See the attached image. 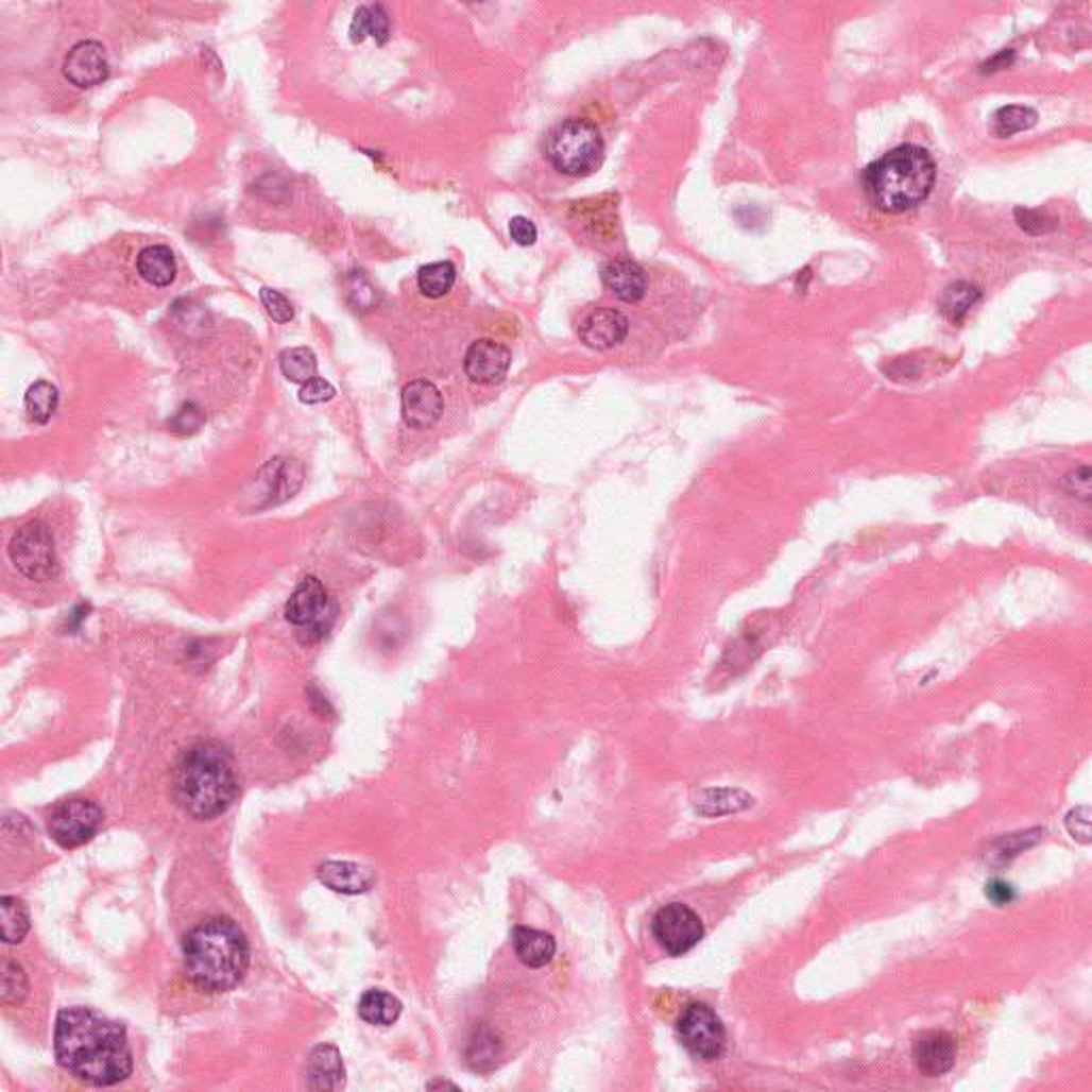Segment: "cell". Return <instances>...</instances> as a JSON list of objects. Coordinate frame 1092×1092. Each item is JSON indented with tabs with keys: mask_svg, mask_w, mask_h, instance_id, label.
Instances as JSON below:
<instances>
[{
	"mask_svg": "<svg viewBox=\"0 0 1092 1092\" xmlns=\"http://www.w3.org/2000/svg\"><path fill=\"white\" fill-rule=\"evenodd\" d=\"M58 1064L78 1081L109 1088L133 1073L126 1028L90 1007H67L54 1026Z\"/></svg>",
	"mask_w": 1092,
	"mask_h": 1092,
	"instance_id": "obj_1",
	"label": "cell"
},
{
	"mask_svg": "<svg viewBox=\"0 0 1092 1092\" xmlns=\"http://www.w3.org/2000/svg\"><path fill=\"white\" fill-rule=\"evenodd\" d=\"M184 975L205 994L228 992L241 984L250 967V945L231 918H209L197 924L182 945Z\"/></svg>",
	"mask_w": 1092,
	"mask_h": 1092,
	"instance_id": "obj_2",
	"label": "cell"
},
{
	"mask_svg": "<svg viewBox=\"0 0 1092 1092\" xmlns=\"http://www.w3.org/2000/svg\"><path fill=\"white\" fill-rule=\"evenodd\" d=\"M171 791L177 806L192 819L222 815L239 791L235 764L226 747L201 740L188 747L173 766Z\"/></svg>",
	"mask_w": 1092,
	"mask_h": 1092,
	"instance_id": "obj_3",
	"label": "cell"
},
{
	"mask_svg": "<svg viewBox=\"0 0 1092 1092\" xmlns=\"http://www.w3.org/2000/svg\"><path fill=\"white\" fill-rule=\"evenodd\" d=\"M937 180V165L920 146H899L865 169L867 199L882 211L903 214L922 205Z\"/></svg>",
	"mask_w": 1092,
	"mask_h": 1092,
	"instance_id": "obj_4",
	"label": "cell"
},
{
	"mask_svg": "<svg viewBox=\"0 0 1092 1092\" xmlns=\"http://www.w3.org/2000/svg\"><path fill=\"white\" fill-rule=\"evenodd\" d=\"M544 156L556 171L570 177H587L602 167L604 139L598 126L583 118L558 122L544 139Z\"/></svg>",
	"mask_w": 1092,
	"mask_h": 1092,
	"instance_id": "obj_5",
	"label": "cell"
},
{
	"mask_svg": "<svg viewBox=\"0 0 1092 1092\" xmlns=\"http://www.w3.org/2000/svg\"><path fill=\"white\" fill-rule=\"evenodd\" d=\"M10 558L18 573L35 583L52 581L61 573L54 535L44 521H29L14 533Z\"/></svg>",
	"mask_w": 1092,
	"mask_h": 1092,
	"instance_id": "obj_6",
	"label": "cell"
},
{
	"mask_svg": "<svg viewBox=\"0 0 1092 1092\" xmlns=\"http://www.w3.org/2000/svg\"><path fill=\"white\" fill-rule=\"evenodd\" d=\"M285 617L300 630L304 645L319 643L336 621V604L317 577H306L285 607Z\"/></svg>",
	"mask_w": 1092,
	"mask_h": 1092,
	"instance_id": "obj_7",
	"label": "cell"
},
{
	"mask_svg": "<svg viewBox=\"0 0 1092 1092\" xmlns=\"http://www.w3.org/2000/svg\"><path fill=\"white\" fill-rule=\"evenodd\" d=\"M304 484V467L300 461L289 457H276L267 461L248 489L243 491L248 510H265L271 506L285 504L291 499Z\"/></svg>",
	"mask_w": 1092,
	"mask_h": 1092,
	"instance_id": "obj_8",
	"label": "cell"
},
{
	"mask_svg": "<svg viewBox=\"0 0 1092 1092\" xmlns=\"http://www.w3.org/2000/svg\"><path fill=\"white\" fill-rule=\"evenodd\" d=\"M103 824V811L97 802L86 798H73L61 802L48 822L52 841L63 850H75L88 843Z\"/></svg>",
	"mask_w": 1092,
	"mask_h": 1092,
	"instance_id": "obj_9",
	"label": "cell"
},
{
	"mask_svg": "<svg viewBox=\"0 0 1092 1092\" xmlns=\"http://www.w3.org/2000/svg\"><path fill=\"white\" fill-rule=\"evenodd\" d=\"M681 1043L700 1060H717L726 1052V1028L719 1016L704 1003H692L679 1018Z\"/></svg>",
	"mask_w": 1092,
	"mask_h": 1092,
	"instance_id": "obj_10",
	"label": "cell"
},
{
	"mask_svg": "<svg viewBox=\"0 0 1092 1092\" xmlns=\"http://www.w3.org/2000/svg\"><path fill=\"white\" fill-rule=\"evenodd\" d=\"M651 931L660 948L670 956L692 952L704 937V926L694 909L683 903L662 907L651 922Z\"/></svg>",
	"mask_w": 1092,
	"mask_h": 1092,
	"instance_id": "obj_11",
	"label": "cell"
},
{
	"mask_svg": "<svg viewBox=\"0 0 1092 1092\" xmlns=\"http://www.w3.org/2000/svg\"><path fill=\"white\" fill-rule=\"evenodd\" d=\"M65 78L78 88H92L109 78V61L105 48L97 41L73 46L63 65Z\"/></svg>",
	"mask_w": 1092,
	"mask_h": 1092,
	"instance_id": "obj_12",
	"label": "cell"
},
{
	"mask_svg": "<svg viewBox=\"0 0 1092 1092\" xmlns=\"http://www.w3.org/2000/svg\"><path fill=\"white\" fill-rule=\"evenodd\" d=\"M444 412V399L429 380H412L402 391V414L408 427L429 429Z\"/></svg>",
	"mask_w": 1092,
	"mask_h": 1092,
	"instance_id": "obj_13",
	"label": "cell"
},
{
	"mask_svg": "<svg viewBox=\"0 0 1092 1092\" xmlns=\"http://www.w3.org/2000/svg\"><path fill=\"white\" fill-rule=\"evenodd\" d=\"M510 351L493 340H478L465 353V374L476 385L501 382L510 370Z\"/></svg>",
	"mask_w": 1092,
	"mask_h": 1092,
	"instance_id": "obj_14",
	"label": "cell"
},
{
	"mask_svg": "<svg viewBox=\"0 0 1092 1092\" xmlns=\"http://www.w3.org/2000/svg\"><path fill=\"white\" fill-rule=\"evenodd\" d=\"M914 1060L924 1075L939 1077L956 1062V1041L945 1030L922 1033L914 1041Z\"/></svg>",
	"mask_w": 1092,
	"mask_h": 1092,
	"instance_id": "obj_15",
	"label": "cell"
},
{
	"mask_svg": "<svg viewBox=\"0 0 1092 1092\" xmlns=\"http://www.w3.org/2000/svg\"><path fill=\"white\" fill-rule=\"evenodd\" d=\"M581 340L594 351H611L630 334V321L619 310H594L581 323Z\"/></svg>",
	"mask_w": 1092,
	"mask_h": 1092,
	"instance_id": "obj_16",
	"label": "cell"
},
{
	"mask_svg": "<svg viewBox=\"0 0 1092 1092\" xmlns=\"http://www.w3.org/2000/svg\"><path fill=\"white\" fill-rule=\"evenodd\" d=\"M602 283L619 302L626 304H638L647 295L649 287L645 269L628 258L607 262L602 269Z\"/></svg>",
	"mask_w": 1092,
	"mask_h": 1092,
	"instance_id": "obj_17",
	"label": "cell"
},
{
	"mask_svg": "<svg viewBox=\"0 0 1092 1092\" xmlns=\"http://www.w3.org/2000/svg\"><path fill=\"white\" fill-rule=\"evenodd\" d=\"M344 1062L336 1045H317L308 1058L306 1084L314 1090H340L344 1086Z\"/></svg>",
	"mask_w": 1092,
	"mask_h": 1092,
	"instance_id": "obj_18",
	"label": "cell"
},
{
	"mask_svg": "<svg viewBox=\"0 0 1092 1092\" xmlns=\"http://www.w3.org/2000/svg\"><path fill=\"white\" fill-rule=\"evenodd\" d=\"M319 880L340 894H363L372 890L376 877L370 869L355 863H325L319 867Z\"/></svg>",
	"mask_w": 1092,
	"mask_h": 1092,
	"instance_id": "obj_19",
	"label": "cell"
},
{
	"mask_svg": "<svg viewBox=\"0 0 1092 1092\" xmlns=\"http://www.w3.org/2000/svg\"><path fill=\"white\" fill-rule=\"evenodd\" d=\"M512 945H514L516 958L529 969L546 967L553 960L556 950H558V943L549 933H542V931L527 928V926L514 928Z\"/></svg>",
	"mask_w": 1092,
	"mask_h": 1092,
	"instance_id": "obj_20",
	"label": "cell"
},
{
	"mask_svg": "<svg viewBox=\"0 0 1092 1092\" xmlns=\"http://www.w3.org/2000/svg\"><path fill=\"white\" fill-rule=\"evenodd\" d=\"M137 271L148 285L156 289L169 287L177 273L173 252L167 245H150L141 250L137 256Z\"/></svg>",
	"mask_w": 1092,
	"mask_h": 1092,
	"instance_id": "obj_21",
	"label": "cell"
},
{
	"mask_svg": "<svg viewBox=\"0 0 1092 1092\" xmlns=\"http://www.w3.org/2000/svg\"><path fill=\"white\" fill-rule=\"evenodd\" d=\"M359 1016L374 1026H391L402 1016V1001L385 990H368L359 1001Z\"/></svg>",
	"mask_w": 1092,
	"mask_h": 1092,
	"instance_id": "obj_22",
	"label": "cell"
},
{
	"mask_svg": "<svg viewBox=\"0 0 1092 1092\" xmlns=\"http://www.w3.org/2000/svg\"><path fill=\"white\" fill-rule=\"evenodd\" d=\"M751 804H753V798L749 794H745L743 789H728V787L702 789L696 798V811L702 815H711V817L736 813Z\"/></svg>",
	"mask_w": 1092,
	"mask_h": 1092,
	"instance_id": "obj_23",
	"label": "cell"
},
{
	"mask_svg": "<svg viewBox=\"0 0 1092 1092\" xmlns=\"http://www.w3.org/2000/svg\"><path fill=\"white\" fill-rule=\"evenodd\" d=\"M391 33L389 14L382 5H363L357 10L351 24V39L361 44L365 37H374L378 44H385Z\"/></svg>",
	"mask_w": 1092,
	"mask_h": 1092,
	"instance_id": "obj_24",
	"label": "cell"
},
{
	"mask_svg": "<svg viewBox=\"0 0 1092 1092\" xmlns=\"http://www.w3.org/2000/svg\"><path fill=\"white\" fill-rule=\"evenodd\" d=\"M455 280H457V269L448 260H438V262H429V265L421 267L419 276H416L419 291L429 300H440V297L448 295V291L455 287Z\"/></svg>",
	"mask_w": 1092,
	"mask_h": 1092,
	"instance_id": "obj_25",
	"label": "cell"
},
{
	"mask_svg": "<svg viewBox=\"0 0 1092 1092\" xmlns=\"http://www.w3.org/2000/svg\"><path fill=\"white\" fill-rule=\"evenodd\" d=\"M979 297H982V291L975 285H971V283H954L941 295L939 310H941V314L950 323L958 325L969 314V310L979 302Z\"/></svg>",
	"mask_w": 1092,
	"mask_h": 1092,
	"instance_id": "obj_26",
	"label": "cell"
},
{
	"mask_svg": "<svg viewBox=\"0 0 1092 1092\" xmlns=\"http://www.w3.org/2000/svg\"><path fill=\"white\" fill-rule=\"evenodd\" d=\"M465 1056H467V1062L472 1069L482 1071V1073L493 1071L497 1067V1060L501 1058V1043L497 1041V1037L491 1030L480 1028L470 1039Z\"/></svg>",
	"mask_w": 1092,
	"mask_h": 1092,
	"instance_id": "obj_27",
	"label": "cell"
},
{
	"mask_svg": "<svg viewBox=\"0 0 1092 1092\" xmlns=\"http://www.w3.org/2000/svg\"><path fill=\"white\" fill-rule=\"evenodd\" d=\"M24 406H27V414L31 421H35L39 425L50 423V419L54 416V412L58 408V389L52 382L39 380L27 391Z\"/></svg>",
	"mask_w": 1092,
	"mask_h": 1092,
	"instance_id": "obj_28",
	"label": "cell"
},
{
	"mask_svg": "<svg viewBox=\"0 0 1092 1092\" xmlns=\"http://www.w3.org/2000/svg\"><path fill=\"white\" fill-rule=\"evenodd\" d=\"M0 909H3V941L7 945L22 943L31 928V920H29V911H27L24 903L18 901L16 897H3V901H0Z\"/></svg>",
	"mask_w": 1092,
	"mask_h": 1092,
	"instance_id": "obj_29",
	"label": "cell"
},
{
	"mask_svg": "<svg viewBox=\"0 0 1092 1092\" xmlns=\"http://www.w3.org/2000/svg\"><path fill=\"white\" fill-rule=\"evenodd\" d=\"M317 368H319L317 355L306 346L289 348L280 355V370L287 376V380H291V382L306 385L308 380L317 378Z\"/></svg>",
	"mask_w": 1092,
	"mask_h": 1092,
	"instance_id": "obj_30",
	"label": "cell"
},
{
	"mask_svg": "<svg viewBox=\"0 0 1092 1092\" xmlns=\"http://www.w3.org/2000/svg\"><path fill=\"white\" fill-rule=\"evenodd\" d=\"M1035 124H1037V114L1028 107L1009 105V107H1001L994 114V131L999 137H1011L1016 133L1033 129Z\"/></svg>",
	"mask_w": 1092,
	"mask_h": 1092,
	"instance_id": "obj_31",
	"label": "cell"
},
{
	"mask_svg": "<svg viewBox=\"0 0 1092 1092\" xmlns=\"http://www.w3.org/2000/svg\"><path fill=\"white\" fill-rule=\"evenodd\" d=\"M29 994V979L24 969L18 962H3V1003L7 1007H18L24 1003Z\"/></svg>",
	"mask_w": 1092,
	"mask_h": 1092,
	"instance_id": "obj_32",
	"label": "cell"
},
{
	"mask_svg": "<svg viewBox=\"0 0 1092 1092\" xmlns=\"http://www.w3.org/2000/svg\"><path fill=\"white\" fill-rule=\"evenodd\" d=\"M205 423V414L199 406L194 404H184L171 419H169V429L177 436H192L197 433Z\"/></svg>",
	"mask_w": 1092,
	"mask_h": 1092,
	"instance_id": "obj_33",
	"label": "cell"
},
{
	"mask_svg": "<svg viewBox=\"0 0 1092 1092\" xmlns=\"http://www.w3.org/2000/svg\"><path fill=\"white\" fill-rule=\"evenodd\" d=\"M260 302H262L267 314L276 323H291L295 319L293 304L278 291L260 289Z\"/></svg>",
	"mask_w": 1092,
	"mask_h": 1092,
	"instance_id": "obj_34",
	"label": "cell"
},
{
	"mask_svg": "<svg viewBox=\"0 0 1092 1092\" xmlns=\"http://www.w3.org/2000/svg\"><path fill=\"white\" fill-rule=\"evenodd\" d=\"M1062 487L1064 491L1075 497V499H1081V501H1090L1092 497V472L1088 465H1079L1075 470H1071L1064 478H1062Z\"/></svg>",
	"mask_w": 1092,
	"mask_h": 1092,
	"instance_id": "obj_35",
	"label": "cell"
},
{
	"mask_svg": "<svg viewBox=\"0 0 1092 1092\" xmlns=\"http://www.w3.org/2000/svg\"><path fill=\"white\" fill-rule=\"evenodd\" d=\"M334 397H336V389H334V385H329V382H327V380H323V378H312V380H308V382L302 387V391H300V399H302V404H310V406H314V404H325V402H329V399H334Z\"/></svg>",
	"mask_w": 1092,
	"mask_h": 1092,
	"instance_id": "obj_36",
	"label": "cell"
},
{
	"mask_svg": "<svg viewBox=\"0 0 1092 1092\" xmlns=\"http://www.w3.org/2000/svg\"><path fill=\"white\" fill-rule=\"evenodd\" d=\"M1067 829L1073 835V839H1077L1081 843L1090 841V811H1088V806L1073 808L1067 815Z\"/></svg>",
	"mask_w": 1092,
	"mask_h": 1092,
	"instance_id": "obj_37",
	"label": "cell"
},
{
	"mask_svg": "<svg viewBox=\"0 0 1092 1092\" xmlns=\"http://www.w3.org/2000/svg\"><path fill=\"white\" fill-rule=\"evenodd\" d=\"M510 237L518 243V245H533L535 239H538V228L535 224L525 218V216H514L510 220Z\"/></svg>",
	"mask_w": 1092,
	"mask_h": 1092,
	"instance_id": "obj_38",
	"label": "cell"
},
{
	"mask_svg": "<svg viewBox=\"0 0 1092 1092\" xmlns=\"http://www.w3.org/2000/svg\"><path fill=\"white\" fill-rule=\"evenodd\" d=\"M986 897L990 903L999 905V907H1005L1009 905L1013 899H1016V890L1011 884L1003 882V880H992L986 884Z\"/></svg>",
	"mask_w": 1092,
	"mask_h": 1092,
	"instance_id": "obj_39",
	"label": "cell"
}]
</instances>
